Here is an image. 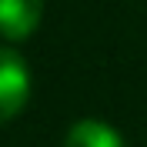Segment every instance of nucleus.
<instances>
[{
	"instance_id": "obj_1",
	"label": "nucleus",
	"mask_w": 147,
	"mask_h": 147,
	"mask_svg": "<svg viewBox=\"0 0 147 147\" xmlns=\"http://www.w3.org/2000/svg\"><path fill=\"white\" fill-rule=\"evenodd\" d=\"M30 100V70L27 60L10 50L0 47V124H7L27 107Z\"/></svg>"
},
{
	"instance_id": "obj_2",
	"label": "nucleus",
	"mask_w": 147,
	"mask_h": 147,
	"mask_svg": "<svg viewBox=\"0 0 147 147\" xmlns=\"http://www.w3.org/2000/svg\"><path fill=\"white\" fill-rule=\"evenodd\" d=\"M44 17V0H0V37L27 40Z\"/></svg>"
},
{
	"instance_id": "obj_3",
	"label": "nucleus",
	"mask_w": 147,
	"mask_h": 147,
	"mask_svg": "<svg viewBox=\"0 0 147 147\" xmlns=\"http://www.w3.org/2000/svg\"><path fill=\"white\" fill-rule=\"evenodd\" d=\"M64 147H127L117 127H110L107 120L97 117H84L77 124H70L64 137Z\"/></svg>"
}]
</instances>
